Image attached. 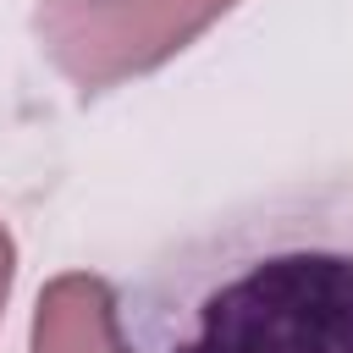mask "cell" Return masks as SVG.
<instances>
[{"instance_id": "1", "label": "cell", "mask_w": 353, "mask_h": 353, "mask_svg": "<svg viewBox=\"0 0 353 353\" xmlns=\"http://www.w3.org/2000/svg\"><path fill=\"white\" fill-rule=\"evenodd\" d=\"M116 314L132 353H353V176L193 221L121 281Z\"/></svg>"}, {"instance_id": "2", "label": "cell", "mask_w": 353, "mask_h": 353, "mask_svg": "<svg viewBox=\"0 0 353 353\" xmlns=\"http://www.w3.org/2000/svg\"><path fill=\"white\" fill-rule=\"evenodd\" d=\"M232 6L237 0H44L33 11V39L83 99H99L160 72Z\"/></svg>"}, {"instance_id": "3", "label": "cell", "mask_w": 353, "mask_h": 353, "mask_svg": "<svg viewBox=\"0 0 353 353\" xmlns=\"http://www.w3.org/2000/svg\"><path fill=\"white\" fill-rule=\"evenodd\" d=\"M33 353H132L116 314V287L88 270H66L39 292Z\"/></svg>"}, {"instance_id": "4", "label": "cell", "mask_w": 353, "mask_h": 353, "mask_svg": "<svg viewBox=\"0 0 353 353\" xmlns=\"http://www.w3.org/2000/svg\"><path fill=\"white\" fill-rule=\"evenodd\" d=\"M11 276H17V243H11V232H6V221H0V309H6V298H11Z\"/></svg>"}]
</instances>
